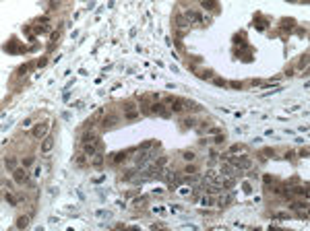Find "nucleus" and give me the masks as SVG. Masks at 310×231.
Returning a JSON list of instances; mask_svg holds the SVG:
<instances>
[{
    "label": "nucleus",
    "mask_w": 310,
    "mask_h": 231,
    "mask_svg": "<svg viewBox=\"0 0 310 231\" xmlns=\"http://www.w3.org/2000/svg\"><path fill=\"white\" fill-rule=\"evenodd\" d=\"M48 31V27H40V25H37V27L33 29V35H41V33H46Z\"/></svg>",
    "instance_id": "bb28decb"
},
{
    "label": "nucleus",
    "mask_w": 310,
    "mask_h": 231,
    "mask_svg": "<svg viewBox=\"0 0 310 231\" xmlns=\"http://www.w3.org/2000/svg\"><path fill=\"white\" fill-rule=\"evenodd\" d=\"M230 202H232V194H225V196H221L217 200V204H219V206H228Z\"/></svg>",
    "instance_id": "f3484780"
},
{
    "label": "nucleus",
    "mask_w": 310,
    "mask_h": 231,
    "mask_svg": "<svg viewBox=\"0 0 310 231\" xmlns=\"http://www.w3.org/2000/svg\"><path fill=\"white\" fill-rule=\"evenodd\" d=\"M176 35H178V37H184V35H186V31H184V29H178V31H176Z\"/></svg>",
    "instance_id": "79ce46f5"
},
{
    "label": "nucleus",
    "mask_w": 310,
    "mask_h": 231,
    "mask_svg": "<svg viewBox=\"0 0 310 231\" xmlns=\"http://www.w3.org/2000/svg\"><path fill=\"white\" fill-rule=\"evenodd\" d=\"M184 171H186V173H196V165H186Z\"/></svg>",
    "instance_id": "473e14b6"
},
{
    "label": "nucleus",
    "mask_w": 310,
    "mask_h": 231,
    "mask_svg": "<svg viewBox=\"0 0 310 231\" xmlns=\"http://www.w3.org/2000/svg\"><path fill=\"white\" fill-rule=\"evenodd\" d=\"M12 179H15V184H27L29 173L25 171V167H17V169H12Z\"/></svg>",
    "instance_id": "f03ea898"
},
{
    "label": "nucleus",
    "mask_w": 310,
    "mask_h": 231,
    "mask_svg": "<svg viewBox=\"0 0 310 231\" xmlns=\"http://www.w3.org/2000/svg\"><path fill=\"white\" fill-rule=\"evenodd\" d=\"M223 140H225V136H223V134H215V144H221Z\"/></svg>",
    "instance_id": "f704fd0d"
},
{
    "label": "nucleus",
    "mask_w": 310,
    "mask_h": 231,
    "mask_svg": "<svg viewBox=\"0 0 310 231\" xmlns=\"http://www.w3.org/2000/svg\"><path fill=\"white\" fill-rule=\"evenodd\" d=\"M33 157H27V159H23V167H31V165H33Z\"/></svg>",
    "instance_id": "cd10ccee"
},
{
    "label": "nucleus",
    "mask_w": 310,
    "mask_h": 231,
    "mask_svg": "<svg viewBox=\"0 0 310 231\" xmlns=\"http://www.w3.org/2000/svg\"><path fill=\"white\" fill-rule=\"evenodd\" d=\"M46 130H48V122H41L37 126H33L31 134H33L35 138H46Z\"/></svg>",
    "instance_id": "0eeeda50"
},
{
    "label": "nucleus",
    "mask_w": 310,
    "mask_h": 231,
    "mask_svg": "<svg viewBox=\"0 0 310 231\" xmlns=\"http://www.w3.org/2000/svg\"><path fill=\"white\" fill-rule=\"evenodd\" d=\"M244 147L242 144H232V149H230V153H238V151H242Z\"/></svg>",
    "instance_id": "c9c22d12"
},
{
    "label": "nucleus",
    "mask_w": 310,
    "mask_h": 231,
    "mask_svg": "<svg viewBox=\"0 0 310 231\" xmlns=\"http://www.w3.org/2000/svg\"><path fill=\"white\" fill-rule=\"evenodd\" d=\"M213 85H217V87H228V81H225V79H219V76H215V79H213Z\"/></svg>",
    "instance_id": "b1692460"
},
{
    "label": "nucleus",
    "mask_w": 310,
    "mask_h": 231,
    "mask_svg": "<svg viewBox=\"0 0 310 231\" xmlns=\"http://www.w3.org/2000/svg\"><path fill=\"white\" fill-rule=\"evenodd\" d=\"M31 66H33V64H23V66H21V68L17 70V75H19V76L27 75V72H29V68H31Z\"/></svg>",
    "instance_id": "4be33fe9"
},
{
    "label": "nucleus",
    "mask_w": 310,
    "mask_h": 231,
    "mask_svg": "<svg viewBox=\"0 0 310 231\" xmlns=\"http://www.w3.org/2000/svg\"><path fill=\"white\" fill-rule=\"evenodd\" d=\"M4 52H11V54H17V52H29L25 46H19L17 39H11L8 43H4Z\"/></svg>",
    "instance_id": "20e7f679"
},
{
    "label": "nucleus",
    "mask_w": 310,
    "mask_h": 231,
    "mask_svg": "<svg viewBox=\"0 0 310 231\" xmlns=\"http://www.w3.org/2000/svg\"><path fill=\"white\" fill-rule=\"evenodd\" d=\"M124 159H126V153H116V155L112 157V161H114L116 165H118V163H122Z\"/></svg>",
    "instance_id": "412c9836"
},
{
    "label": "nucleus",
    "mask_w": 310,
    "mask_h": 231,
    "mask_svg": "<svg viewBox=\"0 0 310 231\" xmlns=\"http://www.w3.org/2000/svg\"><path fill=\"white\" fill-rule=\"evenodd\" d=\"M124 110H126V111H132V110H134V103H124Z\"/></svg>",
    "instance_id": "ea45409f"
},
{
    "label": "nucleus",
    "mask_w": 310,
    "mask_h": 231,
    "mask_svg": "<svg viewBox=\"0 0 310 231\" xmlns=\"http://www.w3.org/2000/svg\"><path fill=\"white\" fill-rule=\"evenodd\" d=\"M306 64H308V56H306V54H304V56L300 58V62H298V70L306 68Z\"/></svg>",
    "instance_id": "5701e85b"
},
{
    "label": "nucleus",
    "mask_w": 310,
    "mask_h": 231,
    "mask_svg": "<svg viewBox=\"0 0 310 231\" xmlns=\"http://www.w3.org/2000/svg\"><path fill=\"white\" fill-rule=\"evenodd\" d=\"M29 219H31V215H21L17 219V223H15V227H17V229H25V227L29 225Z\"/></svg>",
    "instance_id": "1a4fd4ad"
},
{
    "label": "nucleus",
    "mask_w": 310,
    "mask_h": 231,
    "mask_svg": "<svg viewBox=\"0 0 310 231\" xmlns=\"http://www.w3.org/2000/svg\"><path fill=\"white\" fill-rule=\"evenodd\" d=\"M186 19H188L190 25H203L205 23V17H203L201 12H196V11H188L186 12Z\"/></svg>",
    "instance_id": "39448f33"
},
{
    "label": "nucleus",
    "mask_w": 310,
    "mask_h": 231,
    "mask_svg": "<svg viewBox=\"0 0 310 231\" xmlns=\"http://www.w3.org/2000/svg\"><path fill=\"white\" fill-rule=\"evenodd\" d=\"M149 111H153V114H161L163 118H167V116H170V111L166 110V105H163V103H153Z\"/></svg>",
    "instance_id": "6e6552de"
},
{
    "label": "nucleus",
    "mask_w": 310,
    "mask_h": 231,
    "mask_svg": "<svg viewBox=\"0 0 310 231\" xmlns=\"http://www.w3.org/2000/svg\"><path fill=\"white\" fill-rule=\"evenodd\" d=\"M93 167H95V169H101L103 167V155H101V153H97V155L93 157Z\"/></svg>",
    "instance_id": "dca6fc26"
},
{
    "label": "nucleus",
    "mask_w": 310,
    "mask_h": 231,
    "mask_svg": "<svg viewBox=\"0 0 310 231\" xmlns=\"http://www.w3.org/2000/svg\"><path fill=\"white\" fill-rule=\"evenodd\" d=\"M306 206H308V204H306V200H298V202H292V208H296V211H302V208H304V211H306Z\"/></svg>",
    "instance_id": "6ab92c4d"
},
{
    "label": "nucleus",
    "mask_w": 310,
    "mask_h": 231,
    "mask_svg": "<svg viewBox=\"0 0 310 231\" xmlns=\"http://www.w3.org/2000/svg\"><path fill=\"white\" fill-rule=\"evenodd\" d=\"M230 165H234L236 169H250L252 161H250V157H232Z\"/></svg>",
    "instance_id": "f257e3e1"
},
{
    "label": "nucleus",
    "mask_w": 310,
    "mask_h": 231,
    "mask_svg": "<svg viewBox=\"0 0 310 231\" xmlns=\"http://www.w3.org/2000/svg\"><path fill=\"white\" fill-rule=\"evenodd\" d=\"M292 194H298V196H308V188H306V186H296V188H292Z\"/></svg>",
    "instance_id": "2eb2a0df"
},
{
    "label": "nucleus",
    "mask_w": 310,
    "mask_h": 231,
    "mask_svg": "<svg viewBox=\"0 0 310 231\" xmlns=\"http://www.w3.org/2000/svg\"><path fill=\"white\" fill-rule=\"evenodd\" d=\"M238 171V169L234 167V165H221V175H225V178H234V173Z\"/></svg>",
    "instance_id": "9d476101"
},
{
    "label": "nucleus",
    "mask_w": 310,
    "mask_h": 231,
    "mask_svg": "<svg viewBox=\"0 0 310 231\" xmlns=\"http://www.w3.org/2000/svg\"><path fill=\"white\" fill-rule=\"evenodd\" d=\"M184 159H186V161H192V159H195V153H192V151H186V153H184Z\"/></svg>",
    "instance_id": "7c9ffc66"
},
{
    "label": "nucleus",
    "mask_w": 310,
    "mask_h": 231,
    "mask_svg": "<svg viewBox=\"0 0 310 231\" xmlns=\"http://www.w3.org/2000/svg\"><path fill=\"white\" fill-rule=\"evenodd\" d=\"M85 163H87V155L83 153V155H79V157H77V165H85Z\"/></svg>",
    "instance_id": "a878e982"
},
{
    "label": "nucleus",
    "mask_w": 310,
    "mask_h": 231,
    "mask_svg": "<svg viewBox=\"0 0 310 231\" xmlns=\"http://www.w3.org/2000/svg\"><path fill=\"white\" fill-rule=\"evenodd\" d=\"M182 126H186V128L195 126V118H184V120H182Z\"/></svg>",
    "instance_id": "393cba45"
},
{
    "label": "nucleus",
    "mask_w": 310,
    "mask_h": 231,
    "mask_svg": "<svg viewBox=\"0 0 310 231\" xmlns=\"http://www.w3.org/2000/svg\"><path fill=\"white\" fill-rule=\"evenodd\" d=\"M137 118H139V111H134V110L126 114V120H137Z\"/></svg>",
    "instance_id": "c85d7f7f"
},
{
    "label": "nucleus",
    "mask_w": 310,
    "mask_h": 231,
    "mask_svg": "<svg viewBox=\"0 0 310 231\" xmlns=\"http://www.w3.org/2000/svg\"><path fill=\"white\" fill-rule=\"evenodd\" d=\"M99 147H101L99 140H95V143H83V153L87 157H95L99 153Z\"/></svg>",
    "instance_id": "7ed1b4c3"
},
{
    "label": "nucleus",
    "mask_w": 310,
    "mask_h": 231,
    "mask_svg": "<svg viewBox=\"0 0 310 231\" xmlns=\"http://www.w3.org/2000/svg\"><path fill=\"white\" fill-rule=\"evenodd\" d=\"M213 202H215V200H213L211 196H205V198H203V204H207V206H209V204H213Z\"/></svg>",
    "instance_id": "e433bc0d"
},
{
    "label": "nucleus",
    "mask_w": 310,
    "mask_h": 231,
    "mask_svg": "<svg viewBox=\"0 0 310 231\" xmlns=\"http://www.w3.org/2000/svg\"><path fill=\"white\" fill-rule=\"evenodd\" d=\"M58 37H60V33H58V31H54V33H52V41H58Z\"/></svg>",
    "instance_id": "a19ab883"
},
{
    "label": "nucleus",
    "mask_w": 310,
    "mask_h": 231,
    "mask_svg": "<svg viewBox=\"0 0 310 231\" xmlns=\"http://www.w3.org/2000/svg\"><path fill=\"white\" fill-rule=\"evenodd\" d=\"M52 147H54V138H52V136H46V138H44V143H41V151L48 155V153L52 151Z\"/></svg>",
    "instance_id": "9b49d317"
},
{
    "label": "nucleus",
    "mask_w": 310,
    "mask_h": 231,
    "mask_svg": "<svg viewBox=\"0 0 310 231\" xmlns=\"http://www.w3.org/2000/svg\"><path fill=\"white\" fill-rule=\"evenodd\" d=\"M228 87H232V89H242V83L240 81H232V83H228Z\"/></svg>",
    "instance_id": "2f4dec72"
},
{
    "label": "nucleus",
    "mask_w": 310,
    "mask_h": 231,
    "mask_svg": "<svg viewBox=\"0 0 310 231\" xmlns=\"http://www.w3.org/2000/svg\"><path fill=\"white\" fill-rule=\"evenodd\" d=\"M176 25H178L180 29L190 27V23H188V19H186V15H176Z\"/></svg>",
    "instance_id": "f8f14e48"
},
{
    "label": "nucleus",
    "mask_w": 310,
    "mask_h": 231,
    "mask_svg": "<svg viewBox=\"0 0 310 231\" xmlns=\"http://www.w3.org/2000/svg\"><path fill=\"white\" fill-rule=\"evenodd\" d=\"M17 198H19V196H12L11 192H4V200L8 202V204H12V206L17 204Z\"/></svg>",
    "instance_id": "a211bd4d"
},
{
    "label": "nucleus",
    "mask_w": 310,
    "mask_h": 231,
    "mask_svg": "<svg viewBox=\"0 0 310 231\" xmlns=\"http://www.w3.org/2000/svg\"><path fill=\"white\" fill-rule=\"evenodd\" d=\"M37 23H44V25H48V23H50V19H48V17H37Z\"/></svg>",
    "instance_id": "4c0bfd02"
},
{
    "label": "nucleus",
    "mask_w": 310,
    "mask_h": 231,
    "mask_svg": "<svg viewBox=\"0 0 310 231\" xmlns=\"http://www.w3.org/2000/svg\"><path fill=\"white\" fill-rule=\"evenodd\" d=\"M201 79H213V70H205V72H201Z\"/></svg>",
    "instance_id": "c756f323"
},
{
    "label": "nucleus",
    "mask_w": 310,
    "mask_h": 231,
    "mask_svg": "<svg viewBox=\"0 0 310 231\" xmlns=\"http://www.w3.org/2000/svg\"><path fill=\"white\" fill-rule=\"evenodd\" d=\"M4 163H6V167H8V169H17V159H15V157L4 159Z\"/></svg>",
    "instance_id": "aec40b11"
},
{
    "label": "nucleus",
    "mask_w": 310,
    "mask_h": 231,
    "mask_svg": "<svg viewBox=\"0 0 310 231\" xmlns=\"http://www.w3.org/2000/svg\"><path fill=\"white\" fill-rule=\"evenodd\" d=\"M81 140H83V143H95V140H99V138H97V134L93 132V130H87Z\"/></svg>",
    "instance_id": "ddd939ff"
},
{
    "label": "nucleus",
    "mask_w": 310,
    "mask_h": 231,
    "mask_svg": "<svg viewBox=\"0 0 310 231\" xmlns=\"http://www.w3.org/2000/svg\"><path fill=\"white\" fill-rule=\"evenodd\" d=\"M203 8H207V11H213V8H215V4H213V2H203Z\"/></svg>",
    "instance_id": "72a5a7b5"
},
{
    "label": "nucleus",
    "mask_w": 310,
    "mask_h": 231,
    "mask_svg": "<svg viewBox=\"0 0 310 231\" xmlns=\"http://www.w3.org/2000/svg\"><path fill=\"white\" fill-rule=\"evenodd\" d=\"M186 107H184V99H174L172 103V111H184Z\"/></svg>",
    "instance_id": "4468645a"
},
{
    "label": "nucleus",
    "mask_w": 310,
    "mask_h": 231,
    "mask_svg": "<svg viewBox=\"0 0 310 231\" xmlns=\"http://www.w3.org/2000/svg\"><path fill=\"white\" fill-rule=\"evenodd\" d=\"M120 122V116H116V114H108L106 118L101 120V128H114L116 124Z\"/></svg>",
    "instance_id": "423d86ee"
},
{
    "label": "nucleus",
    "mask_w": 310,
    "mask_h": 231,
    "mask_svg": "<svg viewBox=\"0 0 310 231\" xmlns=\"http://www.w3.org/2000/svg\"><path fill=\"white\" fill-rule=\"evenodd\" d=\"M134 206H145V198H141V200L137 198V200H134Z\"/></svg>",
    "instance_id": "58836bf2"
}]
</instances>
